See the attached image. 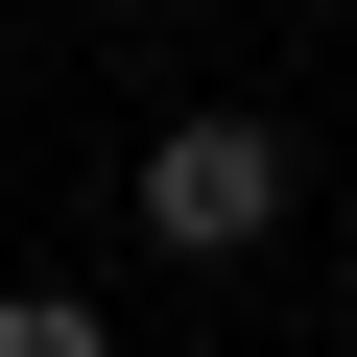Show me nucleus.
Listing matches in <instances>:
<instances>
[{
  "instance_id": "1",
  "label": "nucleus",
  "mask_w": 357,
  "mask_h": 357,
  "mask_svg": "<svg viewBox=\"0 0 357 357\" xmlns=\"http://www.w3.org/2000/svg\"><path fill=\"white\" fill-rule=\"evenodd\" d=\"M286 191H310V167H286V119H238V96H191V119L143 143V238H167V262H262Z\"/></svg>"
},
{
  "instance_id": "2",
  "label": "nucleus",
  "mask_w": 357,
  "mask_h": 357,
  "mask_svg": "<svg viewBox=\"0 0 357 357\" xmlns=\"http://www.w3.org/2000/svg\"><path fill=\"white\" fill-rule=\"evenodd\" d=\"M0 357H119V333H96V286H0Z\"/></svg>"
}]
</instances>
